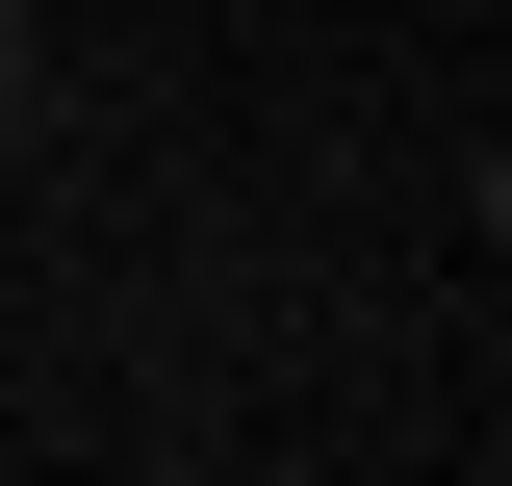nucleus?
<instances>
[{"instance_id":"nucleus-1","label":"nucleus","mask_w":512,"mask_h":486,"mask_svg":"<svg viewBox=\"0 0 512 486\" xmlns=\"http://www.w3.org/2000/svg\"><path fill=\"white\" fill-rule=\"evenodd\" d=\"M0 128H26V26H0Z\"/></svg>"}]
</instances>
